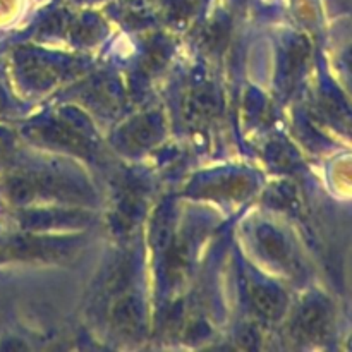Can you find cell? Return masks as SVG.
I'll use <instances>...</instances> for the list:
<instances>
[{"instance_id":"3","label":"cell","mask_w":352,"mask_h":352,"mask_svg":"<svg viewBox=\"0 0 352 352\" xmlns=\"http://www.w3.org/2000/svg\"><path fill=\"white\" fill-rule=\"evenodd\" d=\"M10 144H12V141H10V136L7 134V131L0 129V158H3L9 153Z\"/></svg>"},{"instance_id":"1","label":"cell","mask_w":352,"mask_h":352,"mask_svg":"<svg viewBox=\"0 0 352 352\" xmlns=\"http://www.w3.org/2000/svg\"><path fill=\"white\" fill-rule=\"evenodd\" d=\"M327 311L316 302H309L296 316L294 329L305 339H320L327 332Z\"/></svg>"},{"instance_id":"2","label":"cell","mask_w":352,"mask_h":352,"mask_svg":"<svg viewBox=\"0 0 352 352\" xmlns=\"http://www.w3.org/2000/svg\"><path fill=\"white\" fill-rule=\"evenodd\" d=\"M253 302L258 311H260V315L270 320L278 318L282 315V309H284L282 294H278L275 289L261 287V285L253 289Z\"/></svg>"},{"instance_id":"4","label":"cell","mask_w":352,"mask_h":352,"mask_svg":"<svg viewBox=\"0 0 352 352\" xmlns=\"http://www.w3.org/2000/svg\"><path fill=\"white\" fill-rule=\"evenodd\" d=\"M351 67H352V58H351Z\"/></svg>"}]
</instances>
